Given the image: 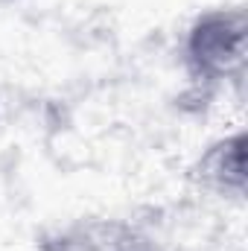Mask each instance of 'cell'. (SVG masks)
<instances>
[{
	"instance_id": "6da1fadb",
	"label": "cell",
	"mask_w": 248,
	"mask_h": 251,
	"mask_svg": "<svg viewBox=\"0 0 248 251\" xmlns=\"http://www.w3.org/2000/svg\"><path fill=\"white\" fill-rule=\"evenodd\" d=\"M248 64V12L243 3L198 9L178 35V67L190 91L216 97L243 88Z\"/></svg>"
},
{
	"instance_id": "7a4b0ae2",
	"label": "cell",
	"mask_w": 248,
	"mask_h": 251,
	"mask_svg": "<svg viewBox=\"0 0 248 251\" xmlns=\"http://www.w3.org/2000/svg\"><path fill=\"white\" fill-rule=\"evenodd\" d=\"M32 251H167L143 219L123 213H88L47 228Z\"/></svg>"
},
{
	"instance_id": "3957f363",
	"label": "cell",
	"mask_w": 248,
	"mask_h": 251,
	"mask_svg": "<svg viewBox=\"0 0 248 251\" xmlns=\"http://www.w3.org/2000/svg\"><path fill=\"white\" fill-rule=\"evenodd\" d=\"M248 137L246 128L225 131L207 140L190 164V181L201 193L222 201H243L248 190Z\"/></svg>"
},
{
	"instance_id": "277c9868",
	"label": "cell",
	"mask_w": 248,
	"mask_h": 251,
	"mask_svg": "<svg viewBox=\"0 0 248 251\" xmlns=\"http://www.w3.org/2000/svg\"><path fill=\"white\" fill-rule=\"evenodd\" d=\"M6 3H12V0H0V6H6Z\"/></svg>"
}]
</instances>
